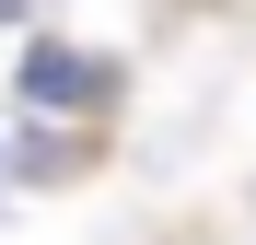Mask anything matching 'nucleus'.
<instances>
[{
	"mask_svg": "<svg viewBox=\"0 0 256 245\" xmlns=\"http://www.w3.org/2000/svg\"><path fill=\"white\" fill-rule=\"evenodd\" d=\"M24 105L35 117H94V105H116V70L94 47H47V35H35L24 47Z\"/></svg>",
	"mask_w": 256,
	"mask_h": 245,
	"instance_id": "nucleus-1",
	"label": "nucleus"
}]
</instances>
